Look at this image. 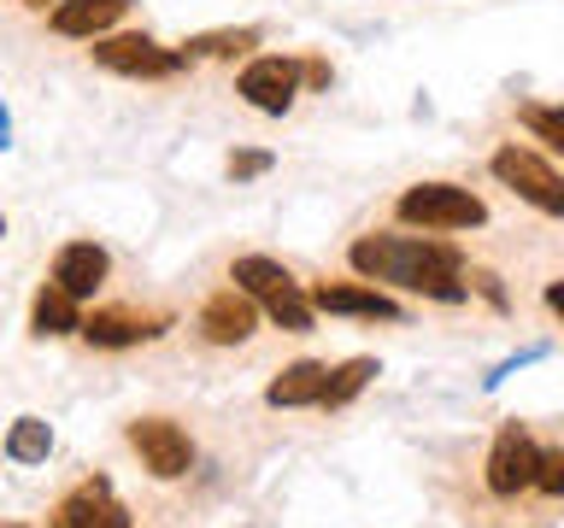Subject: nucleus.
Returning <instances> with one entry per match:
<instances>
[{"label":"nucleus","mask_w":564,"mask_h":528,"mask_svg":"<svg viewBox=\"0 0 564 528\" xmlns=\"http://www.w3.org/2000/svg\"><path fill=\"white\" fill-rule=\"evenodd\" d=\"M347 264L377 288L423 294V299H441V306H458L470 294L465 253L441 235H388V229H377V235H359L347 246Z\"/></svg>","instance_id":"obj_1"},{"label":"nucleus","mask_w":564,"mask_h":528,"mask_svg":"<svg viewBox=\"0 0 564 528\" xmlns=\"http://www.w3.org/2000/svg\"><path fill=\"white\" fill-rule=\"evenodd\" d=\"M229 282H236V288L253 299L282 334H312L317 306H312V294L294 282L289 264H276L271 253H241L236 264H229Z\"/></svg>","instance_id":"obj_2"},{"label":"nucleus","mask_w":564,"mask_h":528,"mask_svg":"<svg viewBox=\"0 0 564 528\" xmlns=\"http://www.w3.org/2000/svg\"><path fill=\"white\" fill-rule=\"evenodd\" d=\"M394 218L412 229H430V235H453V229H482L488 206H482V194H470L458 183H412L394 200Z\"/></svg>","instance_id":"obj_3"},{"label":"nucleus","mask_w":564,"mask_h":528,"mask_svg":"<svg viewBox=\"0 0 564 528\" xmlns=\"http://www.w3.org/2000/svg\"><path fill=\"white\" fill-rule=\"evenodd\" d=\"M488 170L500 176L523 206H535L541 218H564V170H553L541 153H529V147L511 141V147H500L488 158Z\"/></svg>","instance_id":"obj_4"},{"label":"nucleus","mask_w":564,"mask_h":528,"mask_svg":"<svg viewBox=\"0 0 564 528\" xmlns=\"http://www.w3.org/2000/svg\"><path fill=\"white\" fill-rule=\"evenodd\" d=\"M95 65H106V70H118V77H141V82H165V77H176L188 59L176 47H159L153 35H95Z\"/></svg>","instance_id":"obj_5"},{"label":"nucleus","mask_w":564,"mask_h":528,"mask_svg":"<svg viewBox=\"0 0 564 528\" xmlns=\"http://www.w3.org/2000/svg\"><path fill=\"white\" fill-rule=\"evenodd\" d=\"M535 475H541L535 435L518 429V422H506V429L494 435V452H488V493L494 499H518V493L535 487Z\"/></svg>","instance_id":"obj_6"},{"label":"nucleus","mask_w":564,"mask_h":528,"mask_svg":"<svg viewBox=\"0 0 564 528\" xmlns=\"http://www.w3.org/2000/svg\"><path fill=\"white\" fill-rule=\"evenodd\" d=\"M130 447L141 452V464H148L159 482H176V475L194 470V440H188L183 422H171V417H135Z\"/></svg>","instance_id":"obj_7"},{"label":"nucleus","mask_w":564,"mask_h":528,"mask_svg":"<svg viewBox=\"0 0 564 528\" xmlns=\"http://www.w3.org/2000/svg\"><path fill=\"white\" fill-rule=\"evenodd\" d=\"M236 95L253 106V112L282 118L294 106V95H300V59H282V53H259V59H247L241 77H236Z\"/></svg>","instance_id":"obj_8"},{"label":"nucleus","mask_w":564,"mask_h":528,"mask_svg":"<svg viewBox=\"0 0 564 528\" xmlns=\"http://www.w3.org/2000/svg\"><path fill=\"white\" fill-rule=\"evenodd\" d=\"M47 528H130V510H123V499L112 493V482L95 475V482L70 487L65 499L53 505Z\"/></svg>","instance_id":"obj_9"},{"label":"nucleus","mask_w":564,"mask_h":528,"mask_svg":"<svg viewBox=\"0 0 564 528\" xmlns=\"http://www.w3.org/2000/svg\"><path fill=\"white\" fill-rule=\"evenodd\" d=\"M312 306L317 311H329V317H370V323H400L405 306L400 299H388L377 282H317L312 288Z\"/></svg>","instance_id":"obj_10"},{"label":"nucleus","mask_w":564,"mask_h":528,"mask_svg":"<svg viewBox=\"0 0 564 528\" xmlns=\"http://www.w3.org/2000/svg\"><path fill=\"white\" fill-rule=\"evenodd\" d=\"M253 329H259V306L236 288V282H229V288H218V294L200 306V334H206L212 346H241Z\"/></svg>","instance_id":"obj_11"},{"label":"nucleus","mask_w":564,"mask_h":528,"mask_svg":"<svg viewBox=\"0 0 564 528\" xmlns=\"http://www.w3.org/2000/svg\"><path fill=\"white\" fill-rule=\"evenodd\" d=\"M106 271H112V258H106V246H95V241H65L59 253H53V282H59L70 299H88L106 282Z\"/></svg>","instance_id":"obj_12"},{"label":"nucleus","mask_w":564,"mask_h":528,"mask_svg":"<svg viewBox=\"0 0 564 528\" xmlns=\"http://www.w3.org/2000/svg\"><path fill=\"white\" fill-rule=\"evenodd\" d=\"M130 7L135 0H59V7L47 12V24H53V35H70V42H95V35H106Z\"/></svg>","instance_id":"obj_13"},{"label":"nucleus","mask_w":564,"mask_h":528,"mask_svg":"<svg viewBox=\"0 0 564 528\" xmlns=\"http://www.w3.org/2000/svg\"><path fill=\"white\" fill-rule=\"evenodd\" d=\"M159 329H165L159 317H135V311H118V306H112V311L83 317V329H77V334H83L88 346H112V352H118V346H141V341H153Z\"/></svg>","instance_id":"obj_14"},{"label":"nucleus","mask_w":564,"mask_h":528,"mask_svg":"<svg viewBox=\"0 0 564 528\" xmlns=\"http://www.w3.org/2000/svg\"><path fill=\"white\" fill-rule=\"evenodd\" d=\"M324 387H329V364L300 359V364H289L271 387H264V405H276V411H294V405H324Z\"/></svg>","instance_id":"obj_15"},{"label":"nucleus","mask_w":564,"mask_h":528,"mask_svg":"<svg viewBox=\"0 0 564 528\" xmlns=\"http://www.w3.org/2000/svg\"><path fill=\"white\" fill-rule=\"evenodd\" d=\"M83 299H70L59 282H42V294H35V306H30V329L35 334H77L83 329Z\"/></svg>","instance_id":"obj_16"},{"label":"nucleus","mask_w":564,"mask_h":528,"mask_svg":"<svg viewBox=\"0 0 564 528\" xmlns=\"http://www.w3.org/2000/svg\"><path fill=\"white\" fill-rule=\"evenodd\" d=\"M264 35L253 24L241 30H206V35H188L183 42V59H241V53H253Z\"/></svg>","instance_id":"obj_17"},{"label":"nucleus","mask_w":564,"mask_h":528,"mask_svg":"<svg viewBox=\"0 0 564 528\" xmlns=\"http://www.w3.org/2000/svg\"><path fill=\"white\" fill-rule=\"evenodd\" d=\"M370 376H377V359H347V364H335L329 370V387H324V411H341L347 399H359Z\"/></svg>","instance_id":"obj_18"},{"label":"nucleus","mask_w":564,"mask_h":528,"mask_svg":"<svg viewBox=\"0 0 564 528\" xmlns=\"http://www.w3.org/2000/svg\"><path fill=\"white\" fill-rule=\"evenodd\" d=\"M47 452H53V429L42 417H18L12 422V435H7V458L12 464H47Z\"/></svg>","instance_id":"obj_19"},{"label":"nucleus","mask_w":564,"mask_h":528,"mask_svg":"<svg viewBox=\"0 0 564 528\" xmlns=\"http://www.w3.org/2000/svg\"><path fill=\"white\" fill-rule=\"evenodd\" d=\"M518 123L535 141H546L553 153H564V106H541V100H523L518 106Z\"/></svg>","instance_id":"obj_20"},{"label":"nucleus","mask_w":564,"mask_h":528,"mask_svg":"<svg viewBox=\"0 0 564 528\" xmlns=\"http://www.w3.org/2000/svg\"><path fill=\"white\" fill-rule=\"evenodd\" d=\"M271 165H276V158L264 153V147H241V153H229V176H236V183H253V176H264Z\"/></svg>","instance_id":"obj_21"},{"label":"nucleus","mask_w":564,"mask_h":528,"mask_svg":"<svg viewBox=\"0 0 564 528\" xmlns=\"http://www.w3.org/2000/svg\"><path fill=\"white\" fill-rule=\"evenodd\" d=\"M535 487H541V493H553V499H564V452H541Z\"/></svg>","instance_id":"obj_22"},{"label":"nucleus","mask_w":564,"mask_h":528,"mask_svg":"<svg viewBox=\"0 0 564 528\" xmlns=\"http://www.w3.org/2000/svg\"><path fill=\"white\" fill-rule=\"evenodd\" d=\"M535 359H546V346H529V352H518V359L494 364V370H488V387H500L506 376H518V370H523V364H535Z\"/></svg>","instance_id":"obj_23"},{"label":"nucleus","mask_w":564,"mask_h":528,"mask_svg":"<svg viewBox=\"0 0 564 528\" xmlns=\"http://www.w3.org/2000/svg\"><path fill=\"white\" fill-rule=\"evenodd\" d=\"M300 82H312V88H329V65H324V59H306V65H300Z\"/></svg>","instance_id":"obj_24"},{"label":"nucleus","mask_w":564,"mask_h":528,"mask_svg":"<svg viewBox=\"0 0 564 528\" xmlns=\"http://www.w3.org/2000/svg\"><path fill=\"white\" fill-rule=\"evenodd\" d=\"M546 306L564 317V276H558V282H546Z\"/></svg>","instance_id":"obj_25"},{"label":"nucleus","mask_w":564,"mask_h":528,"mask_svg":"<svg viewBox=\"0 0 564 528\" xmlns=\"http://www.w3.org/2000/svg\"><path fill=\"white\" fill-rule=\"evenodd\" d=\"M0 528H24V522H0Z\"/></svg>","instance_id":"obj_26"},{"label":"nucleus","mask_w":564,"mask_h":528,"mask_svg":"<svg viewBox=\"0 0 564 528\" xmlns=\"http://www.w3.org/2000/svg\"><path fill=\"white\" fill-rule=\"evenodd\" d=\"M0 235H7V218H0Z\"/></svg>","instance_id":"obj_27"}]
</instances>
